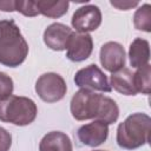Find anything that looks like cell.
<instances>
[{
  "label": "cell",
  "instance_id": "cell-2",
  "mask_svg": "<svg viewBox=\"0 0 151 151\" xmlns=\"http://www.w3.org/2000/svg\"><path fill=\"white\" fill-rule=\"evenodd\" d=\"M28 54V44L12 19L0 20V64L18 67Z\"/></svg>",
  "mask_w": 151,
  "mask_h": 151
},
{
  "label": "cell",
  "instance_id": "cell-4",
  "mask_svg": "<svg viewBox=\"0 0 151 151\" xmlns=\"http://www.w3.org/2000/svg\"><path fill=\"white\" fill-rule=\"evenodd\" d=\"M38 113L35 103L27 97L9 96L0 100V120L17 126L29 125L34 122Z\"/></svg>",
  "mask_w": 151,
  "mask_h": 151
},
{
  "label": "cell",
  "instance_id": "cell-7",
  "mask_svg": "<svg viewBox=\"0 0 151 151\" xmlns=\"http://www.w3.org/2000/svg\"><path fill=\"white\" fill-rule=\"evenodd\" d=\"M77 33H88L96 31L101 24V12L98 6L85 5L76 9L71 20Z\"/></svg>",
  "mask_w": 151,
  "mask_h": 151
},
{
  "label": "cell",
  "instance_id": "cell-1",
  "mask_svg": "<svg viewBox=\"0 0 151 151\" xmlns=\"http://www.w3.org/2000/svg\"><path fill=\"white\" fill-rule=\"evenodd\" d=\"M70 109L77 120L94 119L110 125L119 117V107L112 98L87 88H80L73 94Z\"/></svg>",
  "mask_w": 151,
  "mask_h": 151
},
{
  "label": "cell",
  "instance_id": "cell-23",
  "mask_svg": "<svg viewBox=\"0 0 151 151\" xmlns=\"http://www.w3.org/2000/svg\"><path fill=\"white\" fill-rule=\"evenodd\" d=\"M93 151H104V150H93Z\"/></svg>",
  "mask_w": 151,
  "mask_h": 151
},
{
  "label": "cell",
  "instance_id": "cell-10",
  "mask_svg": "<svg viewBox=\"0 0 151 151\" xmlns=\"http://www.w3.org/2000/svg\"><path fill=\"white\" fill-rule=\"evenodd\" d=\"M109 136V125L100 120H93L92 123L81 125L77 131L79 142L84 145L96 147L101 145Z\"/></svg>",
  "mask_w": 151,
  "mask_h": 151
},
{
  "label": "cell",
  "instance_id": "cell-9",
  "mask_svg": "<svg viewBox=\"0 0 151 151\" xmlns=\"http://www.w3.org/2000/svg\"><path fill=\"white\" fill-rule=\"evenodd\" d=\"M92 51L93 40L88 33H72L66 47V57L71 61H84L91 55Z\"/></svg>",
  "mask_w": 151,
  "mask_h": 151
},
{
  "label": "cell",
  "instance_id": "cell-19",
  "mask_svg": "<svg viewBox=\"0 0 151 151\" xmlns=\"http://www.w3.org/2000/svg\"><path fill=\"white\" fill-rule=\"evenodd\" d=\"M13 80L9 76L0 72V100H4L13 93Z\"/></svg>",
  "mask_w": 151,
  "mask_h": 151
},
{
  "label": "cell",
  "instance_id": "cell-12",
  "mask_svg": "<svg viewBox=\"0 0 151 151\" xmlns=\"http://www.w3.org/2000/svg\"><path fill=\"white\" fill-rule=\"evenodd\" d=\"M39 151H73V146L66 133L61 131H51L40 140Z\"/></svg>",
  "mask_w": 151,
  "mask_h": 151
},
{
  "label": "cell",
  "instance_id": "cell-21",
  "mask_svg": "<svg viewBox=\"0 0 151 151\" xmlns=\"http://www.w3.org/2000/svg\"><path fill=\"white\" fill-rule=\"evenodd\" d=\"M110 4L118 8V9H123V11H127L132 7H136L138 5V1H122V0H118V1H110Z\"/></svg>",
  "mask_w": 151,
  "mask_h": 151
},
{
  "label": "cell",
  "instance_id": "cell-11",
  "mask_svg": "<svg viewBox=\"0 0 151 151\" xmlns=\"http://www.w3.org/2000/svg\"><path fill=\"white\" fill-rule=\"evenodd\" d=\"M73 31L61 22H53L44 31V42L53 51H64Z\"/></svg>",
  "mask_w": 151,
  "mask_h": 151
},
{
  "label": "cell",
  "instance_id": "cell-17",
  "mask_svg": "<svg viewBox=\"0 0 151 151\" xmlns=\"http://www.w3.org/2000/svg\"><path fill=\"white\" fill-rule=\"evenodd\" d=\"M133 25L139 31L151 32V6L149 4L142 5L134 12Z\"/></svg>",
  "mask_w": 151,
  "mask_h": 151
},
{
  "label": "cell",
  "instance_id": "cell-8",
  "mask_svg": "<svg viewBox=\"0 0 151 151\" xmlns=\"http://www.w3.org/2000/svg\"><path fill=\"white\" fill-rule=\"evenodd\" d=\"M125 57L124 47L117 41H107L100 47V64L111 73H114L125 66Z\"/></svg>",
  "mask_w": 151,
  "mask_h": 151
},
{
  "label": "cell",
  "instance_id": "cell-6",
  "mask_svg": "<svg viewBox=\"0 0 151 151\" xmlns=\"http://www.w3.org/2000/svg\"><path fill=\"white\" fill-rule=\"evenodd\" d=\"M74 83L78 87L87 88L91 91L94 90L100 92L112 91L106 74L96 64H91L84 68H80L74 76Z\"/></svg>",
  "mask_w": 151,
  "mask_h": 151
},
{
  "label": "cell",
  "instance_id": "cell-5",
  "mask_svg": "<svg viewBox=\"0 0 151 151\" xmlns=\"http://www.w3.org/2000/svg\"><path fill=\"white\" fill-rule=\"evenodd\" d=\"M34 90L41 100L46 103H57L65 97L67 85L60 74L47 72L37 79Z\"/></svg>",
  "mask_w": 151,
  "mask_h": 151
},
{
  "label": "cell",
  "instance_id": "cell-3",
  "mask_svg": "<svg viewBox=\"0 0 151 151\" xmlns=\"http://www.w3.org/2000/svg\"><path fill=\"white\" fill-rule=\"evenodd\" d=\"M151 118L146 113L130 114L117 129V144L125 150L138 149L150 140Z\"/></svg>",
  "mask_w": 151,
  "mask_h": 151
},
{
  "label": "cell",
  "instance_id": "cell-20",
  "mask_svg": "<svg viewBox=\"0 0 151 151\" xmlns=\"http://www.w3.org/2000/svg\"><path fill=\"white\" fill-rule=\"evenodd\" d=\"M12 145V136L11 133L0 126V151H8Z\"/></svg>",
  "mask_w": 151,
  "mask_h": 151
},
{
  "label": "cell",
  "instance_id": "cell-15",
  "mask_svg": "<svg viewBox=\"0 0 151 151\" xmlns=\"http://www.w3.org/2000/svg\"><path fill=\"white\" fill-rule=\"evenodd\" d=\"M35 5L38 7L39 14H42L47 18H52V19H57L63 17L64 14H66L67 9H68V1L65 0H37Z\"/></svg>",
  "mask_w": 151,
  "mask_h": 151
},
{
  "label": "cell",
  "instance_id": "cell-18",
  "mask_svg": "<svg viewBox=\"0 0 151 151\" xmlns=\"http://www.w3.org/2000/svg\"><path fill=\"white\" fill-rule=\"evenodd\" d=\"M15 11L25 17H37L39 14L35 1L33 0H15Z\"/></svg>",
  "mask_w": 151,
  "mask_h": 151
},
{
  "label": "cell",
  "instance_id": "cell-16",
  "mask_svg": "<svg viewBox=\"0 0 151 151\" xmlns=\"http://www.w3.org/2000/svg\"><path fill=\"white\" fill-rule=\"evenodd\" d=\"M150 79H151V66L150 64L139 67L133 73V84L137 92L143 94L150 93Z\"/></svg>",
  "mask_w": 151,
  "mask_h": 151
},
{
  "label": "cell",
  "instance_id": "cell-14",
  "mask_svg": "<svg viewBox=\"0 0 151 151\" xmlns=\"http://www.w3.org/2000/svg\"><path fill=\"white\" fill-rule=\"evenodd\" d=\"M130 64L134 68L143 67L149 64L150 60V44L147 40L136 38L129 48Z\"/></svg>",
  "mask_w": 151,
  "mask_h": 151
},
{
  "label": "cell",
  "instance_id": "cell-22",
  "mask_svg": "<svg viewBox=\"0 0 151 151\" xmlns=\"http://www.w3.org/2000/svg\"><path fill=\"white\" fill-rule=\"evenodd\" d=\"M0 9L4 12H14L15 11V0L0 1Z\"/></svg>",
  "mask_w": 151,
  "mask_h": 151
},
{
  "label": "cell",
  "instance_id": "cell-13",
  "mask_svg": "<svg viewBox=\"0 0 151 151\" xmlns=\"http://www.w3.org/2000/svg\"><path fill=\"white\" fill-rule=\"evenodd\" d=\"M110 86L125 96H136L138 93L133 84V73L126 67H123L122 70L111 74Z\"/></svg>",
  "mask_w": 151,
  "mask_h": 151
}]
</instances>
